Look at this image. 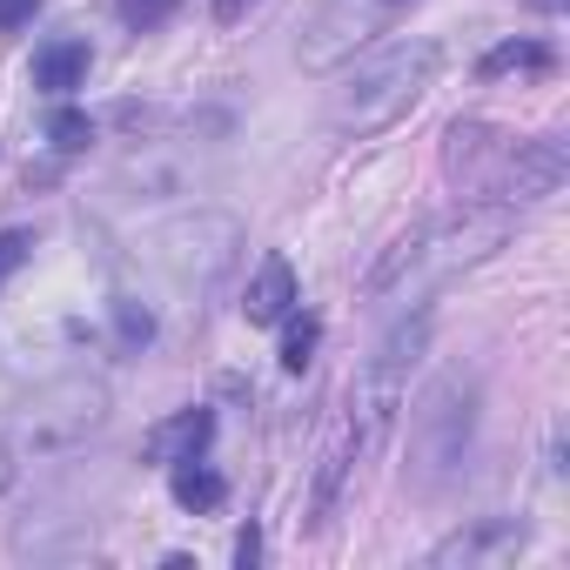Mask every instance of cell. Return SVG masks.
<instances>
[{"instance_id": "1", "label": "cell", "mask_w": 570, "mask_h": 570, "mask_svg": "<svg viewBox=\"0 0 570 570\" xmlns=\"http://www.w3.org/2000/svg\"><path fill=\"white\" fill-rule=\"evenodd\" d=\"M436 61H443V48H436V41H416V48H396V55L370 61V68H363L336 101H330V121H336L343 135H376V128H390L396 115H410V108H416V95L430 88Z\"/></svg>"}, {"instance_id": "2", "label": "cell", "mask_w": 570, "mask_h": 570, "mask_svg": "<svg viewBox=\"0 0 570 570\" xmlns=\"http://www.w3.org/2000/svg\"><path fill=\"white\" fill-rule=\"evenodd\" d=\"M423 350V316L416 323H396L390 336H383V350L370 356V370H363V390H356V450H376L383 436H390V416L403 410V370H410V356Z\"/></svg>"}, {"instance_id": "3", "label": "cell", "mask_w": 570, "mask_h": 570, "mask_svg": "<svg viewBox=\"0 0 570 570\" xmlns=\"http://www.w3.org/2000/svg\"><path fill=\"white\" fill-rule=\"evenodd\" d=\"M396 8H390V0H330V8L309 21V35H303V68H336L343 55H356L383 21H390Z\"/></svg>"}, {"instance_id": "4", "label": "cell", "mask_w": 570, "mask_h": 570, "mask_svg": "<svg viewBox=\"0 0 570 570\" xmlns=\"http://www.w3.org/2000/svg\"><path fill=\"white\" fill-rule=\"evenodd\" d=\"M303 303V289H296V268H289V255H262V268H255V282H248V296H242V316L248 323H282Z\"/></svg>"}, {"instance_id": "5", "label": "cell", "mask_w": 570, "mask_h": 570, "mask_svg": "<svg viewBox=\"0 0 570 570\" xmlns=\"http://www.w3.org/2000/svg\"><path fill=\"white\" fill-rule=\"evenodd\" d=\"M215 436V416L208 410H175L168 423H155L141 436V456L148 463H181V456H202V443Z\"/></svg>"}, {"instance_id": "6", "label": "cell", "mask_w": 570, "mask_h": 570, "mask_svg": "<svg viewBox=\"0 0 570 570\" xmlns=\"http://www.w3.org/2000/svg\"><path fill=\"white\" fill-rule=\"evenodd\" d=\"M88 68H95V48L88 41H48L41 55H35V88H48V95H75L81 81H88Z\"/></svg>"}, {"instance_id": "7", "label": "cell", "mask_w": 570, "mask_h": 570, "mask_svg": "<svg viewBox=\"0 0 570 570\" xmlns=\"http://www.w3.org/2000/svg\"><path fill=\"white\" fill-rule=\"evenodd\" d=\"M350 463H356V423H336L330 450L316 456V517H330V503H336V490H343Z\"/></svg>"}, {"instance_id": "8", "label": "cell", "mask_w": 570, "mask_h": 570, "mask_svg": "<svg viewBox=\"0 0 570 570\" xmlns=\"http://www.w3.org/2000/svg\"><path fill=\"white\" fill-rule=\"evenodd\" d=\"M543 68H550V48L543 41H503V48H490L476 61L483 81H497V75H543Z\"/></svg>"}, {"instance_id": "9", "label": "cell", "mask_w": 570, "mask_h": 570, "mask_svg": "<svg viewBox=\"0 0 570 570\" xmlns=\"http://www.w3.org/2000/svg\"><path fill=\"white\" fill-rule=\"evenodd\" d=\"M222 490H228V483H222L208 463H195V456H181V463H175V503H181V510H215V503H222Z\"/></svg>"}, {"instance_id": "10", "label": "cell", "mask_w": 570, "mask_h": 570, "mask_svg": "<svg viewBox=\"0 0 570 570\" xmlns=\"http://www.w3.org/2000/svg\"><path fill=\"white\" fill-rule=\"evenodd\" d=\"M282 323H289V330H282V370H289V376H303L309 363H316V343H323V323L316 316H282Z\"/></svg>"}, {"instance_id": "11", "label": "cell", "mask_w": 570, "mask_h": 570, "mask_svg": "<svg viewBox=\"0 0 570 570\" xmlns=\"http://www.w3.org/2000/svg\"><path fill=\"white\" fill-rule=\"evenodd\" d=\"M48 141H55L61 155H75V148H88V141H95V128H88V115H75V108H61V115L48 121Z\"/></svg>"}, {"instance_id": "12", "label": "cell", "mask_w": 570, "mask_h": 570, "mask_svg": "<svg viewBox=\"0 0 570 570\" xmlns=\"http://www.w3.org/2000/svg\"><path fill=\"white\" fill-rule=\"evenodd\" d=\"M175 8H181V0H121V21H128L135 35H148V28H161Z\"/></svg>"}, {"instance_id": "13", "label": "cell", "mask_w": 570, "mask_h": 570, "mask_svg": "<svg viewBox=\"0 0 570 570\" xmlns=\"http://www.w3.org/2000/svg\"><path fill=\"white\" fill-rule=\"evenodd\" d=\"M35 8H41V0H0V28H21V21H35Z\"/></svg>"}, {"instance_id": "14", "label": "cell", "mask_w": 570, "mask_h": 570, "mask_svg": "<svg viewBox=\"0 0 570 570\" xmlns=\"http://www.w3.org/2000/svg\"><path fill=\"white\" fill-rule=\"evenodd\" d=\"M255 557H262V530H255V523H248V530H242V537H235V563H242V570H248V563H255Z\"/></svg>"}, {"instance_id": "15", "label": "cell", "mask_w": 570, "mask_h": 570, "mask_svg": "<svg viewBox=\"0 0 570 570\" xmlns=\"http://www.w3.org/2000/svg\"><path fill=\"white\" fill-rule=\"evenodd\" d=\"M21 248H28V235H0V282H8V268L21 262Z\"/></svg>"}, {"instance_id": "16", "label": "cell", "mask_w": 570, "mask_h": 570, "mask_svg": "<svg viewBox=\"0 0 570 570\" xmlns=\"http://www.w3.org/2000/svg\"><path fill=\"white\" fill-rule=\"evenodd\" d=\"M248 8H255V0H215V21H222V28H235Z\"/></svg>"}, {"instance_id": "17", "label": "cell", "mask_w": 570, "mask_h": 570, "mask_svg": "<svg viewBox=\"0 0 570 570\" xmlns=\"http://www.w3.org/2000/svg\"><path fill=\"white\" fill-rule=\"evenodd\" d=\"M0 490H8V456H0Z\"/></svg>"}, {"instance_id": "18", "label": "cell", "mask_w": 570, "mask_h": 570, "mask_svg": "<svg viewBox=\"0 0 570 570\" xmlns=\"http://www.w3.org/2000/svg\"><path fill=\"white\" fill-rule=\"evenodd\" d=\"M537 8H557V0H537Z\"/></svg>"}, {"instance_id": "19", "label": "cell", "mask_w": 570, "mask_h": 570, "mask_svg": "<svg viewBox=\"0 0 570 570\" xmlns=\"http://www.w3.org/2000/svg\"><path fill=\"white\" fill-rule=\"evenodd\" d=\"M390 8H410V0H390Z\"/></svg>"}]
</instances>
